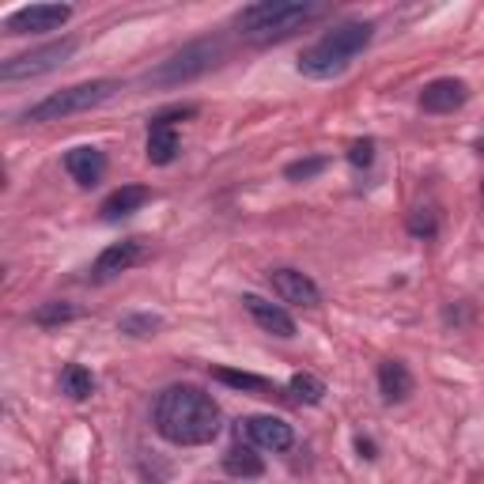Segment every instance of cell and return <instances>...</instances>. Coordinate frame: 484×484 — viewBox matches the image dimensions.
Here are the masks:
<instances>
[{
  "mask_svg": "<svg viewBox=\"0 0 484 484\" xmlns=\"http://www.w3.org/2000/svg\"><path fill=\"white\" fill-rule=\"evenodd\" d=\"M325 163L329 160H322V156H314V160H295V163L284 167V178H288V182H311L314 174L325 170Z\"/></svg>",
  "mask_w": 484,
  "mask_h": 484,
  "instance_id": "23",
  "label": "cell"
},
{
  "mask_svg": "<svg viewBox=\"0 0 484 484\" xmlns=\"http://www.w3.org/2000/svg\"><path fill=\"white\" fill-rule=\"evenodd\" d=\"M65 170H68V178H72L76 186L91 190V186L103 182V174H107V156H103L98 148H91V144L72 148L68 156H65Z\"/></svg>",
  "mask_w": 484,
  "mask_h": 484,
  "instance_id": "13",
  "label": "cell"
},
{
  "mask_svg": "<svg viewBox=\"0 0 484 484\" xmlns=\"http://www.w3.org/2000/svg\"><path fill=\"white\" fill-rule=\"evenodd\" d=\"M375 38V23L371 19H345L334 31H325L314 46H307L299 54V76L307 80H334L352 68V61L364 54Z\"/></svg>",
  "mask_w": 484,
  "mask_h": 484,
  "instance_id": "2",
  "label": "cell"
},
{
  "mask_svg": "<svg viewBox=\"0 0 484 484\" xmlns=\"http://www.w3.org/2000/svg\"><path fill=\"white\" fill-rule=\"evenodd\" d=\"M242 307L250 311V318L258 322L265 334H273V337H295V318L284 311V307H276V303H269V299H262V295H253V292H246L242 295Z\"/></svg>",
  "mask_w": 484,
  "mask_h": 484,
  "instance_id": "12",
  "label": "cell"
},
{
  "mask_svg": "<svg viewBox=\"0 0 484 484\" xmlns=\"http://www.w3.org/2000/svg\"><path fill=\"white\" fill-rule=\"evenodd\" d=\"M227 54V46L223 38H197L190 46H182L178 54H170L167 61H160V68H151L148 72V84L151 88H178V84H190L197 80V76H205L212 72Z\"/></svg>",
  "mask_w": 484,
  "mask_h": 484,
  "instance_id": "5",
  "label": "cell"
},
{
  "mask_svg": "<svg viewBox=\"0 0 484 484\" xmlns=\"http://www.w3.org/2000/svg\"><path fill=\"white\" fill-rule=\"evenodd\" d=\"M121 91L118 80H91V84H72L65 91L46 95L42 103H35L31 110H23L19 121H31V125H46V121H65L72 114H88L95 107L110 103V98Z\"/></svg>",
  "mask_w": 484,
  "mask_h": 484,
  "instance_id": "4",
  "label": "cell"
},
{
  "mask_svg": "<svg viewBox=\"0 0 484 484\" xmlns=\"http://www.w3.org/2000/svg\"><path fill=\"white\" fill-rule=\"evenodd\" d=\"M76 318V307L72 303H61V299H54V303H42V307L35 311V322L38 325H61V322H72Z\"/></svg>",
  "mask_w": 484,
  "mask_h": 484,
  "instance_id": "22",
  "label": "cell"
},
{
  "mask_svg": "<svg viewBox=\"0 0 484 484\" xmlns=\"http://www.w3.org/2000/svg\"><path fill=\"white\" fill-rule=\"evenodd\" d=\"M223 469L232 473V477H242V480H253V477H262L265 473V462H262V454L258 447H246V443H235L232 450L223 454Z\"/></svg>",
  "mask_w": 484,
  "mask_h": 484,
  "instance_id": "17",
  "label": "cell"
},
{
  "mask_svg": "<svg viewBox=\"0 0 484 484\" xmlns=\"http://www.w3.org/2000/svg\"><path fill=\"white\" fill-rule=\"evenodd\" d=\"M466 98H469V84L454 80V76H443V80H431L420 91V107L427 114H454L458 107H466Z\"/></svg>",
  "mask_w": 484,
  "mask_h": 484,
  "instance_id": "11",
  "label": "cell"
},
{
  "mask_svg": "<svg viewBox=\"0 0 484 484\" xmlns=\"http://www.w3.org/2000/svg\"><path fill=\"white\" fill-rule=\"evenodd\" d=\"M151 201V190L148 186H121V190H114L107 201H103V212L107 220H118V216H129V212H137V209H144Z\"/></svg>",
  "mask_w": 484,
  "mask_h": 484,
  "instance_id": "16",
  "label": "cell"
},
{
  "mask_svg": "<svg viewBox=\"0 0 484 484\" xmlns=\"http://www.w3.org/2000/svg\"><path fill=\"white\" fill-rule=\"evenodd\" d=\"M178 133L167 129V125H151V133H148V163H156V167H167L178 160Z\"/></svg>",
  "mask_w": 484,
  "mask_h": 484,
  "instance_id": "18",
  "label": "cell"
},
{
  "mask_svg": "<svg viewBox=\"0 0 484 484\" xmlns=\"http://www.w3.org/2000/svg\"><path fill=\"white\" fill-rule=\"evenodd\" d=\"M118 329L125 337H137V341H144V337H156L160 329H163V318L160 314H125L121 322H118Z\"/></svg>",
  "mask_w": 484,
  "mask_h": 484,
  "instance_id": "21",
  "label": "cell"
},
{
  "mask_svg": "<svg viewBox=\"0 0 484 484\" xmlns=\"http://www.w3.org/2000/svg\"><path fill=\"white\" fill-rule=\"evenodd\" d=\"M151 420L174 447H205L220 436V405L201 386H167L156 397Z\"/></svg>",
  "mask_w": 484,
  "mask_h": 484,
  "instance_id": "1",
  "label": "cell"
},
{
  "mask_svg": "<svg viewBox=\"0 0 484 484\" xmlns=\"http://www.w3.org/2000/svg\"><path fill=\"white\" fill-rule=\"evenodd\" d=\"M348 163H352V167H371V163H375V140H371V137L352 140V148H348Z\"/></svg>",
  "mask_w": 484,
  "mask_h": 484,
  "instance_id": "25",
  "label": "cell"
},
{
  "mask_svg": "<svg viewBox=\"0 0 484 484\" xmlns=\"http://www.w3.org/2000/svg\"><path fill=\"white\" fill-rule=\"evenodd\" d=\"M355 450H360V458H367V462H375V458H378V450H375V443L371 439H355Z\"/></svg>",
  "mask_w": 484,
  "mask_h": 484,
  "instance_id": "27",
  "label": "cell"
},
{
  "mask_svg": "<svg viewBox=\"0 0 484 484\" xmlns=\"http://www.w3.org/2000/svg\"><path fill=\"white\" fill-rule=\"evenodd\" d=\"M409 232H413V235H420V239H436V232H439L436 212H431V209H417V212H413V220H409Z\"/></svg>",
  "mask_w": 484,
  "mask_h": 484,
  "instance_id": "24",
  "label": "cell"
},
{
  "mask_svg": "<svg viewBox=\"0 0 484 484\" xmlns=\"http://www.w3.org/2000/svg\"><path fill=\"white\" fill-rule=\"evenodd\" d=\"M246 436L250 443L258 447V450H273V454H284L292 450L295 443V431L288 420H280V417H246Z\"/></svg>",
  "mask_w": 484,
  "mask_h": 484,
  "instance_id": "10",
  "label": "cell"
},
{
  "mask_svg": "<svg viewBox=\"0 0 484 484\" xmlns=\"http://www.w3.org/2000/svg\"><path fill=\"white\" fill-rule=\"evenodd\" d=\"M212 378L223 382L232 390H242V394H253V397H284V390L276 382L262 378V375H250V371H232V367H212Z\"/></svg>",
  "mask_w": 484,
  "mask_h": 484,
  "instance_id": "14",
  "label": "cell"
},
{
  "mask_svg": "<svg viewBox=\"0 0 484 484\" xmlns=\"http://www.w3.org/2000/svg\"><path fill=\"white\" fill-rule=\"evenodd\" d=\"M288 390H292V397H295L299 405H322V397H325V382L314 378V375H307V371H299V375H292Z\"/></svg>",
  "mask_w": 484,
  "mask_h": 484,
  "instance_id": "20",
  "label": "cell"
},
{
  "mask_svg": "<svg viewBox=\"0 0 484 484\" xmlns=\"http://www.w3.org/2000/svg\"><path fill=\"white\" fill-rule=\"evenodd\" d=\"M322 15H329V8L311 5V0H258V5H246L235 15V27H239L242 42L269 46V42L292 38L295 31L311 27V23Z\"/></svg>",
  "mask_w": 484,
  "mask_h": 484,
  "instance_id": "3",
  "label": "cell"
},
{
  "mask_svg": "<svg viewBox=\"0 0 484 484\" xmlns=\"http://www.w3.org/2000/svg\"><path fill=\"white\" fill-rule=\"evenodd\" d=\"M61 394L72 397V401H88V397L95 394V378H91V371H88L84 364H68V367L61 371Z\"/></svg>",
  "mask_w": 484,
  "mask_h": 484,
  "instance_id": "19",
  "label": "cell"
},
{
  "mask_svg": "<svg viewBox=\"0 0 484 484\" xmlns=\"http://www.w3.org/2000/svg\"><path fill=\"white\" fill-rule=\"evenodd\" d=\"M72 19L68 5H31V8H19L8 15L5 31L8 35H46V31H57Z\"/></svg>",
  "mask_w": 484,
  "mask_h": 484,
  "instance_id": "8",
  "label": "cell"
},
{
  "mask_svg": "<svg viewBox=\"0 0 484 484\" xmlns=\"http://www.w3.org/2000/svg\"><path fill=\"white\" fill-rule=\"evenodd\" d=\"M269 280H273V292L284 303H292V307H303V311L322 307V288L314 284L307 273H299V269H273Z\"/></svg>",
  "mask_w": 484,
  "mask_h": 484,
  "instance_id": "9",
  "label": "cell"
},
{
  "mask_svg": "<svg viewBox=\"0 0 484 484\" xmlns=\"http://www.w3.org/2000/svg\"><path fill=\"white\" fill-rule=\"evenodd\" d=\"M148 242L144 239H121V242H110L103 253L95 258L91 265V284H107V280L121 276V273H129L137 269L140 262H148Z\"/></svg>",
  "mask_w": 484,
  "mask_h": 484,
  "instance_id": "7",
  "label": "cell"
},
{
  "mask_svg": "<svg viewBox=\"0 0 484 484\" xmlns=\"http://www.w3.org/2000/svg\"><path fill=\"white\" fill-rule=\"evenodd\" d=\"M186 118H197V107H170V110H160L156 118H151V125H167V129H174V121H186Z\"/></svg>",
  "mask_w": 484,
  "mask_h": 484,
  "instance_id": "26",
  "label": "cell"
},
{
  "mask_svg": "<svg viewBox=\"0 0 484 484\" xmlns=\"http://www.w3.org/2000/svg\"><path fill=\"white\" fill-rule=\"evenodd\" d=\"M378 390H382V397H386L390 405L394 401H405L413 394V375H409V367H405L401 360H382L378 364Z\"/></svg>",
  "mask_w": 484,
  "mask_h": 484,
  "instance_id": "15",
  "label": "cell"
},
{
  "mask_svg": "<svg viewBox=\"0 0 484 484\" xmlns=\"http://www.w3.org/2000/svg\"><path fill=\"white\" fill-rule=\"evenodd\" d=\"M76 38H61V42H49V46H38L31 54H15L0 65V80L5 84H19V80H38V76L61 68L72 54H76Z\"/></svg>",
  "mask_w": 484,
  "mask_h": 484,
  "instance_id": "6",
  "label": "cell"
},
{
  "mask_svg": "<svg viewBox=\"0 0 484 484\" xmlns=\"http://www.w3.org/2000/svg\"><path fill=\"white\" fill-rule=\"evenodd\" d=\"M65 484H80V480H65Z\"/></svg>",
  "mask_w": 484,
  "mask_h": 484,
  "instance_id": "28",
  "label": "cell"
}]
</instances>
